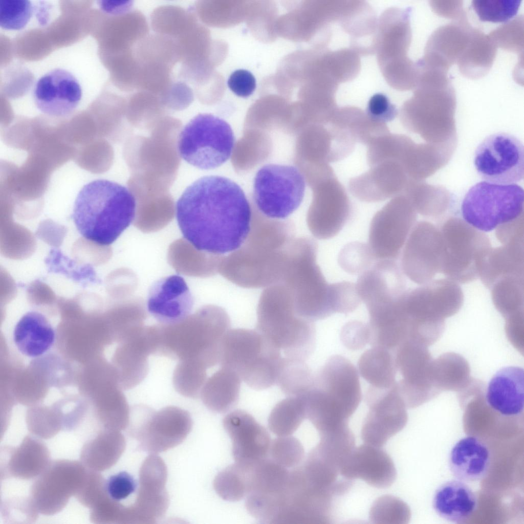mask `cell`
Segmentation results:
<instances>
[{
    "label": "cell",
    "instance_id": "6da1fadb",
    "mask_svg": "<svg viewBox=\"0 0 524 524\" xmlns=\"http://www.w3.org/2000/svg\"><path fill=\"white\" fill-rule=\"evenodd\" d=\"M176 217L184 238L195 248L224 255L246 240L252 212L239 185L225 177L207 176L184 191L177 203Z\"/></svg>",
    "mask_w": 524,
    "mask_h": 524
},
{
    "label": "cell",
    "instance_id": "7a4b0ae2",
    "mask_svg": "<svg viewBox=\"0 0 524 524\" xmlns=\"http://www.w3.org/2000/svg\"><path fill=\"white\" fill-rule=\"evenodd\" d=\"M294 233V226L289 221L263 214L252 216L246 240L238 249L224 256L219 273L245 288H266L278 282Z\"/></svg>",
    "mask_w": 524,
    "mask_h": 524
},
{
    "label": "cell",
    "instance_id": "3957f363",
    "mask_svg": "<svg viewBox=\"0 0 524 524\" xmlns=\"http://www.w3.org/2000/svg\"><path fill=\"white\" fill-rule=\"evenodd\" d=\"M136 209L135 197L128 189L114 181L97 179L78 192L72 217L83 237L107 246L134 221Z\"/></svg>",
    "mask_w": 524,
    "mask_h": 524
},
{
    "label": "cell",
    "instance_id": "277c9868",
    "mask_svg": "<svg viewBox=\"0 0 524 524\" xmlns=\"http://www.w3.org/2000/svg\"><path fill=\"white\" fill-rule=\"evenodd\" d=\"M230 326L224 309L203 306L178 323L155 325V355L178 360L192 359L210 368L220 362L223 341Z\"/></svg>",
    "mask_w": 524,
    "mask_h": 524
},
{
    "label": "cell",
    "instance_id": "5b68a950",
    "mask_svg": "<svg viewBox=\"0 0 524 524\" xmlns=\"http://www.w3.org/2000/svg\"><path fill=\"white\" fill-rule=\"evenodd\" d=\"M317 250L312 238H294L288 247L278 281L291 294L297 314L314 322L338 311L339 282L326 281L317 263Z\"/></svg>",
    "mask_w": 524,
    "mask_h": 524
},
{
    "label": "cell",
    "instance_id": "8992f818",
    "mask_svg": "<svg viewBox=\"0 0 524 524\" xmlns=\"http://www.w3.org/2000/svg\"><path fill=\"white\" fill-rule=\"evenodd\" d=\"M257 330L283 352L285 358L305 361L316 343L314 321L298 316L288 288L278 281L261 293L257 308Z\"/></svg>",
    "mask_w": 524,
    "mask_h": 524
},
{
    "label": "cell",
    "instance_id": "52a82bcc",
    "mask_svg": "<svg viewBox=\"0 0 524 524\" xmlns=\"http://www.w3.org/2000/svg\"><path fill=\"white\" fill-rule=\"evenodd\" d=\"M181 126L179 120L166 116L149 130L148 137L135 136L127 141L124 154L130 179L146 187L169 189L180 163L177 143Z\"/></svg>",
    "mask_w": 524,
    "mask_h": 524
},
{
    "label": "cell",
    "instance_id": "ba28073f",
    "mask_svg": "<svg viewBox=\"0 0 524 524\" xmlns=\"http://www.w3.org/2000/svg\"><path fill=\"white\" fill-rule=\"evenodd\" d=\"M361 399L358 370L347 358L337 355L330 357L314 375L309 403L320 422L329 425L348 422Z\"/></svg>",
    "mask_w": 524,
    "mask_h": 524
},
{
    "label": "cell",
    "instance_id": "9c48e42d",
    "mask_svg": "<svg viewBox=\"0 0 524 524\" xmlns=\"http://www.w3.org/2000/svg\"><path fill=\"white\" fill-rule=\"evenodd\" d=\"M282 360L281 351L257 330L234 329L224 337L219 363L260 390L276 383Z\"/></svg>",
    "mask_w": 524,
    "mask_h": 524
},
{
    "label": "cell",
    "instance_id": "30bf717a",
    "mask_svg": "<svg viewBox=\"0 0 524 524\" xmlns=\"http://www.w3.org/2000/svg\"><path fill=\"white\" fill-rule=\"evenodd\" d=\"M178 150L190 165L201 169H212L230 157L235 137L230 124L222 118L201 113L191 119L180 133Z\"/></svg>",
    "mask_w": 524,
    "mask_h": 524
},
{
    "label": "cell",
    "instance_id": "8fae6325",
    "mask_svg": "<svg viewBox=\"0 0 524 524\" xmlns=\"http://www.w3.org/2000/svg\"><path fill=\"white\" fill-rule=\"evenodd\" d=\"M523 202V189L519 185L483 181L468 190L461 212L469 225L487 232L518 219L522 213Z\"/></svg>",
    "mask_w": 524,
    "mask_h": 524
},
{
    "label": "cell",
    "instance_id": "7c38bea8",
    "mask_svg": "<svg viewBox=\"0 0 524 524\" xmlns=\"http://www.w3.org/2000/svg\"><path fill=\"white\" fill-rule=\"evenodd\" d=\"M192 426L189 412L181 408L168 406L155 411L142 405L132 410L127 428L141 450L157 454L182 443Z\"/></svg>",
    "mask_w": 524,
    "mask_h": 524
},
{
    "label": "cell",
    "instance_id": "4fadbf2b",
    "mask_svg": "<svg viewBox=\"0 0 524 524\" xmlns=\"http://www.w3.org/2000/svg\"><path fill=\"white\" fill-rule=\"evenodd\" d=\"M305 182L295 166L267 164L256 172L253 196L259 211L272 219L285 220L300 205Z\"/></svg>",
    "mask_w": 524,
    "mask_h": 524
},
{
    "label": "cell",
    "instance_id": "5bb4252c",
    "mask_svg": "<svg viewBox=\"0 0 524 524\" xmlns=\"http://www.w3.org/2000/svg\"><path fill=\"white\" fill-rule=\"evenodd\" d=\"M334 490L312 486L298 467L290 471L288 483L280 495L275 524H322L331 520Z\"/></svg>",
    "mask_w": 524,
    "mask_h": 524
},
{
    "label": "cell",
    "instance_id": "9a60e30c",
    "mask_svg": "<svg viewBox=\"0 0 524 524\" xmlns=\"http://www.w3.org/2000/svg\"><path fill=\"white\" fill-rule=\"evenodd\" d=\"M473 164L484 181L497 184H516L524 177L523 144L509 133L491 134L477 146Z\"/></svg>",
    "mask_w": 524,
    "mask_h": 524
},
{
    "label": "cell",
    "instance_id": "2e32d148",
    "mask_svg": "<svg viewBox=\"0 0 524 524\" xmlns=\"http://www.w3.org/2000/svg\"><path fill=\"white\" fill-rule=\"evenodd\" d=\"M88 469L81 462L51 461L31 486L30 497L38 512L51 516L60 512L82 487Z\"/></svg>",
    "mask_w": 524,
    "mask_h": 524
},
{
    "label": "cell",
    "instance_id": "e0dca14e",
    "mask_svg": "<svg viewBox=\"0 0 524 524\" xmlns=\"http://www.w3.org/2000/svg\"><path fill=\"white\" fill-rule=\"evenodd\" d=\"M414 218L403 195L393 198L376 213L370 224L368 245L376 259H397Z\"/></svg>",
    "mask_w": 524,
    "mask_h": 524
},
{
    "label": "cell",
    "instance_id": "ac0fdd59",
    "mask_svg": "<svg viewBox=\"0 0 524 524\" xmlns=\"http://www.w3.org/2000/svg\"><path fill=\"white\" fill-rule=\"evenodd\" d=\"M368 411L361 435L364 443L382 447L406 426V406L395 385L386 389L368 386L365 394Z\"/></svg>",
    "mask_w": 524,
    "mask_h": 524
},
{
    "label": "cell",
    "instance_id": "d6986e66",
    "mask_svg": "<svg viewBox=\"0 0 524 524\" xmlns=\"http://www.w3.org/2000/svg\"><path fill=\"white\" fill-rule=\"evenodd\" d=\"M166 465L161 457L150 454L140 471L139 488L134 504L127 507L129 524H152L165 514L169 504L165 485Z\"/></svg>",
    "mask_w": 524,
    "mask_h": 524
},
{
    "label": "cell",
    "instance_id": "ffe728a7",
    "mask_svg": "<svg viewBox=\"0 0 524 524\" xmlns=\"http://www.w3.org/2000/svg\"><path fill=\"white\" fill-rule=\"evenodd\" d=\"M352 213V205L343 185L335 177L316 185L307 222L313 235L327 239L337 235Z\"/></svg>",
    "mask_w": 524,
    "mask_h": 524
},
{
    "label": "cell",
    "instance_id": "44dd1931",
    "mask_svg": "<svg viewBox=\"0 0 524 524\" xmlns=\"http://www.w3.org/2000/svg\"><path fill=\"white\" fill-rule=\"evenodd\" d=\"M82 89L76 77L60 68L52 70L39 78L34 85L33 97L37 108L53 117L72 114L82 97Z\"/></svg>",
    "mask_w": 524,
    "mask_h": 524
},
{
    "label": "cell",
    "instance_id": "7402d4cb",
    "mask_svg": "<svg viewBox=\"0 0 524 524\" xmlns=\"http://www.w3.org/2000/svg\"><path fill=\"white\" fill-rule=\"evenodd\" d=\"M223 425L231 440L236 463L249 465L267 457L269 434L250 414L243 410L232 411L224 417Z\"/></svg>",
    "mask_w": 524,
    "mask_h": 524
},
{
    "label": "cell",
    "instance_id": "603a6c76",
    "mask_svg": "<svg viewBox=\"0 0 524 524\" xmlns=\"http://www.w3.org/2000/svg\"><path fill=\"white\" fill-rule=\"evenodd\" d=\"M340 474L347 479H361L378 489L390 487L397 476L389 454L381 447L365 443L353 449L342 465Z\"/></svg>",
    "mask_w": 524,
    "mask_h": 524
},
{
    "label": "cell",
    "instance_id": "cb8c5ba5",
    "mask_svg": "<svg viewBox=\"0 0 524 524\" xmlns=\"http://www.w3.org/2000/svg\"><path fill=\"white\" fill-rule=\"evenodd\" d=\"M193 297L185 281L178 275L157 281L149 292L147 308L160 323L172 324L190 315Z\"/></svg>",
    "mask_w": 524,
    "mask_h": 524
},
{
    "label": "cell",
    "instance_id": "d4e9b609",
    "mask_svg": "<svg viewBox=\"0 0 524 524\" xmlns=\"http://www.w3.org/2000/svg\"><path fill=\"white\" fill-rule=\"evenodd\" d=\"M406 181L402 165L389 160L374 165L365 173L352 178L348 188L360 201L377 202L401 195Z\"/></svg>",
    "mask_w": 524,
    "mask_h": 524
},
{
    "label": "cell",
    "instance_id": "484cf974",
    "mask_svg": "<svg viewBox=\"0 0 524 524\" xmlns=\"http://www.w3.org/2000/svg\"><path fill=\"white\" fill-rule=\"evenodd\" d=\"M355 285L366 307L396 299L406 291L402 270L395 259L376 260Z\"/></svg>",
    "mask_w": 524,
    "mask_h": 524
},
{
    "label": "cell",
    "instance_id": "4316f807",
    "mask_svg": "<svg viewBox=\"0 0 524 524\" xmlns=\"http://www.w3.org/2000/svg\"><path fill=\"white\" fill-rule=\"evenodd\" d=\"M473 29L468 21L439 27L428 39L421 61L429 68L448 73L468 45Z\"/></svg>",
    "mask_w": 524,
    "mask_h": 524
},
{
    "label": "cell",
    "instance_id": "83f0119b",
    "mask_svg": "<svg viewBox=\"0 0 524 524\" xmlns=\"http://www.w3.org/2000/svg\"><path fill=\"white\" fill-rule=\"evenodd\" d=\"M154 354V340L149 326H143L121 341L115 360L122 389H132L143 381L148 373V356Z\"/></svg>",
    "mask_w": 524,
    "mask_h": 524
},
{
    "label": "cell",
    "instance_id": "f1b7e54d",
    "mask_svg": "<svg viewBox=\"0 0 524 524\" xmlns=\"http://www.w3.org/2000/svg\"><path fill=\"white\" fill-rule=\"evenodd\" d=\"M1 478L37 477L51 462L50 451L38 438L26 435L17 447L1 448Z\"/></svg>",
    "mask_w": 524,
    "mask_h": 524
},
{
    "label": "cell",
    "instance_id": "f546056e",
    "mask_svg": "<svg viewBox=\"0 0 524 524\" xmlns=\"http://www.w3.org/2000/svg\"><path fill=\"white\" fill-rule=\"evenodd\" d=\"M486 401L494 411L506 417L523 413L524 373L521 367L509 366L498 370L490 380Z\"/></svg>",
    "mask_w": 524,
    "mask_h": 524
},
{
    "label": "cell",
    "instance_id": "4dcf8cb0",
    "mask_svg": "<svg viewBox=\"0 0 524 524\" xmlns=\"http://www.w3.org/2000/svg\"><path fill=\"white\" fill-rule=\"evenodd\" d=\"M450 470L458 480L478 481L489 471L491 453L488 445L477 436L470 435L458 441L453 447L448 461Z\"/></svg>",
    "mask_w": 524,
    "mask_h": 524
},
{
    "label": "cell",
    "instance_id": "1f68e13d",
    "mask_svg": "<svg viewBox=\"0 0 524 524\" xmlns=\"http://www.w3.org/2000/svg\"><path fill=\"white\" fill-rule=\"evenodd\" d=\"M13 341L17 351L30 358L42 356L50 350L56 340V332L41 313L31 311L23 315L15 325Z\"/></svg>",
    "mask_w": 524,
    "mask_h": 524
},
{
    "label": "cell",
    "instance_id": "d6a6232c",
    "mask_svg": "<svg viewBox=\"0 0 524 524\" xmlns=\"http://www.w3.org/2000/svg\"><path fill=\"white\" fill-rule=\"evenodd\" d=\"M477 498L465 482L451 480L442 484L435 490L432 507L443 519L455 523H463L475 512Z\"/></svg>",
    "mask_w": 524,
    "mask_h": 524
},
{
    "label": "cell",
    "instance_id": "836d02e7",
    "mask_svg": "<svg viewBox=\"0 0 524 524\" xmlns=\"http://www.w3.org/2000/svg\"><path fill=\"white\" fill-rule=\"evenodd\" d=\"M126 447V440L120 431L100 429L83 445L80 460L85 468L101 472L116 464Z\"/></svg>",
    "mask_w": 524,
    "mask_h": 524
},
{
    "label": "cell",
    "instance_id": "e575fe53",
    "mask_svg": "<svg viewBox=\"0 0 524 524\" xmlns=\"http://www.w3.org/2000/svg\"><path fill=\"white\" fill-rule=\"evenodd\" d=\"M224 256L199 250L186 239H180L169 247L168 260L179 273L188 276L208 277L219 273Z\"/></svg>",
    "mask_w": 524,
    "mask_h": 524
},
{
    "label": "cell",
    "instance_id": "d590c367",
    "mask_svg": "<svg viewBox=\"0 0 524 524\" xmlns=\"http://www.w3.org/2000/svg\"><path fill=\"white\" fill-rule=\"evenodd\" d=\"M241 379L233 370L221 368L207 379L200 397L204 404L210 410L224 413L231 409L237 403Z\"/></svg>",
    "mask_w": 524,
    "mask_h": 524
},
{
    "label": "cell",
    "instance_id": "8d00e7d4",
    "mask_svg": "<svg viewBox=\"0 0 524 524\" xmlns=\"http://www.w3.org/2000/svg\"><path fill=\"white\" fill-rule=\"evenodd\" d=\"M497 48L489 37L474 28L471 39L456 63L461 73L471 79H478L490 70Z\"/></svg>",
    "mask_w": 524,
    "mask_h": 524
},
{
    "label": "cell",
    "instance_id": "74e56055",
    "mask_svg": "<svg viewBox=\"0 0 524 524\" xmlns=\"http://www.w3.org/2000/svg\"><path fill=\"white\" fill-rule=\"evenodd\" d=\"M358 372L369 386L380 389H389L396 383L398 372L395 352L372 347L365 351L358 362Z\"/></svg>",
    "mask_w": 524,
    "mask_h": 524
},
{
    "label": "cell",
    "instance_id": "f35d334b",
    "mask_svg": "<svg viewBox=\"0 0 524 524\" xmlns=\"http://www.w3.org/2000/svg\"><path fill=\"white\" fill-rule=\"evenodd\" d=\"M134 225L145 232L156 231L168 224L174 214L173 199L170 194L135 198Z\"/></svg>",
    "mask_w": 524,
    "mask_h": 524
},
{
    "label": "cell",
    "instance_id": "ab89813d",
    "mask_svg": "<svg viewBox=\"0 0 524 524\" xmlns=\"http://www.w3.org/2000/svg\"><path fill=\"white\" fill-rule=\"evenodd\" d=\"M290 471L267 457L251 464L249 470V493L277 495L284 490Z\"/></svg>",
    "mask_w": 524,
    "mask_h": 524
},
{
    "label": "cell",
    "instance_id": "60d3db41",
    "mask_svg": "<svg viewBox=\"0 0 524 524\" xmlns=\"http://www.w3.org/2000/svg\"><path fill=\"white\" fill-rule=\"evenodd\" d=\"M306 392L289 396L273 408L268 418V426L276 435H292L306 418Z\"/></svg>",
    "mask_w": 524,
    "mask_h": 524
},
{
    "label": "cell",
    "instance_id": "b9f144b4",
    "mask_svg": "<svg viewBox=\"0 0 524 524\" xmlns=\"http://www.w3.org/2000/svg\"><path fill=\"white\" fill-rule=\"evenodd\" d=\"M167 112L159 96L149 92L140 91L127 100V120L139 128L150 130Z\"/></svg>",
    "mask_w": 524,
    "mask_h": 524
},
{
    "label": "cell",
    "instance_id": "7bdbcfd3",
    "mask_svg": "<svg viewBox=\"0 0 524 524\" xmlns=\"http://www.w3.org/2000/svg\"><path fill=\"white\" fill-rule=\"evenodd\" d=\"M249 466L235 462L220 471L213 483L217 495L229 501H237L247 496L249 493Z\"/></svg>",
    "mask_w": 524,
    "mask_h": 524
},
{
    "label": "cell",
    "instance_id": "ee69618b",
    "mask_svg": "<svg viewBox=\"0 0 524 524\" xmlns=\"http://www.w3.org/2000/svg\"><path fill=\"white\" fill-rule=\"evenodd\" d=\"M314 375L305 361L283 358L276 383L286 395L304 394L312 386Z\"/></svg>",
    "mask_w": 524,
    "mask_h": 524
},
{
    "label": "cell",
    "instance_id": "f6af8a7d",
    "mask_svg": "<svg viewBox=\"0 0 524 524\" xmlns=\"http://www.w3.org/2000/svg\"><path fill=\"white\" fill-rule=\"evenodd\" d=\"M207 369L194 360H179L172 376L174 389L185 397L197 399L207 380Z\"/></svg>",
    "mask_w": 524,
    "mask_h": 524
},
{
    "label": "cell",
    "instance_id": "bcb514c9",
    "mask_svg": "<svg viewBox=\"0 0 524 524\" xmlns=\"http://www.w3.org/2000/svg\"><path fill=\"white\" fill-rule=\"evenodd\" d=\"M410 511L407 505L399 497L383 495L373 503L369 520L374 524H405L408 522Z\"/></svg>",
    "mask_w": 524,
    "mask_h": 524
},
{
    "label": "cell",
    "instance_id": "7dc6e473",
    "mask_svg": "<svg viewBox=\"0 0 524 524\" xmlns=\"http://www.w3.org/2000/svg\"><path fill=\"white\" fill-rule=\"evenodd\" d=\"M409 145V139L403 135L389 133L381 136L367 146V163L370 167L385 161L399 163Z\"/></svg>",
    "mask_w": 524,
    "mask_h": 524
},
{
    "label": "cell",
    "instance_id": "c3c4849f",
    "mask_svg": "<svg viewBox=\"0 0 524 524\" xmlns=\"http://www.w3.org/2000/svg\"><path fill=\"white\" fill-rule=\"evenodd\" d=\"M521 0H474L472 7L482 21L507 22L517 13Z\"/></svg>",
    "mask_w": 524,
    "mask_h": 524
},
{
    "label": "cell",
    "instance_id": "681fc988",
    "mask_svg": "<svg viewBox=\"0 0 524 524\" xmlns=\"http://www.w3.org/2000/svg\"><path fill=\"white\" fill-rule=\"evenodd\" d=\"M376 260L368 245L358 242L346 245L341 250L338 258L341 268L352 274H360Z\"/></svg>",
    "mask_w": 524,
    "mask_h": 524
},
{
    "label": "cell",
    "instance_id": "f907efd6",
    "mask_svg": "<svg viewBox=\"0 0 524 524\" xmlns=\"http://www.w3.org/2000/svg\"><path fill=\"white\" fill-rule=\"evenodd\" d=\"M488 36L497 48L523 55V15H518L503 24L492 30Z\"/></svg>",
    "mask_w": 524,
    "mask_h": 524
},
{
    "label": "cell",
    "instance_id": "816d5d0a",
    "mask_svg": "<svg viewBox=\"0 0 524 524\" xmlns=\"http://www.w3.org/2000/svg\"><path fill=\"white\" fill-rule=\"evenodd\" d=\"M269 454L272 460L281 466L295 468L302 462L304 451L301 442L291 435L279 436L271 442Z\"/></svg>",
    "mask_w": 524,
    "mask_h": 524
},
{
    "label": "cell",
    "instance_id": "f5cc1de1",
    "mask_svg": "<svg viewBox=\"0 0 524 524\" xmlns=\"http://www.w3.org/2000/svg\"><path fill=\"white\" fill-rule=\"evenodd\" d=\"M1 513L6 523H33L39 513L30 497H11L1 501Z\"/></svg>",
    "mask_w": 524,
    "mask_h": 524
},
{
    "label": "cell",
    "instance_id": "db71d44e",
    "mask_svg": "<svg viewBox=\"0 0 524 524\" xmlns=\"http://www.w3.org/2000/svg\"><path fill=\"white\" fill-rule=\"evenodd\" d=\"M33 10L30 1L1 0V27L8 30L22 29L30 20Z\"/></svg>",
    "mask_w": 524,
    "mask_h": 524
},
{
    "label": "cell",
    "instance_id": "11a10c76",
    "mask_svg": "<svg viewBox=\"0 0 524 524\" xmlns=\"http://www.w3.org/2000/svg\"><path fill=\"white\" fill-rule=\"evenodd\" d=\"M108 495L103 476L99 472L88 469L85 482L75 497L81 505L91 509Z\"/></svg>",
    "mask_w": 524,
    "mask_h": 524
},
{
    "label": "cell",
    "instance_id": "9f6ffc18",
    "mask_svg": "<svg viewBox=\"0 0 524 524\" xmlns=\"http://www.w3.org/2000/svg\"><path fill=\"white\" fill-rule=\"evenodd\" d=\"M125 509L108 495L91 509L90 519L96 524H124Z\"/></svg>",
    "mask_w": 524,
    "mask_h": 524
},
{
    "label": "cell",
    "instance_id": "6f0895ef",
    "mask_svg": "<svg viewBox=\"0 0 524 524\" xmlns=\"http://www.w3.org/2000/svg\"><path fill=\"white\" fill-rule=\"evenodd\" d=\"M193 93L184 82H173L160 97L161 102L168 111H181L188 107L193 100Z\"/></svg>",
    "mask_w": 524,
    "mask_h": 524
},
{
    "label": "cell",
    "instance_id": "680465c9",
    "mask_svg": "<svg viewBox=\"0 0 524 524\" xmlns=\"http://www.w3.org/2000/svg\"><path fill=\"white\" fill-rule=\"evenodd\" d=\"M26 423L29 432L40 439H51L62 430L59 417L55 415L29 414Z\"/></svg>",
    "mask_w": 524,
    "mask_h": 524
},
{
    "label": "cell",
    "instance_id": "91938a15",
    "mask_svg": "<svg viewBox=\"0 0 524 524\" xmlns=\"http://www.w3.org/2000/svg\"><path fill=\"white\" fill-rule=\"evenodd\" d=\"M367 323L353 320L347 322L342 328L340 338L348 349L356 351L363 348L369 342Z\"/></svg>",
    "mask_w": 524,
    "mask_h": 524
},
{
    "label": "cell",
    "instance_id": "94428289",
    "mask_svg": "<svg viewBox=\"0 0 524 524\" xmlns=\"http://www.w3.org/2000/svg\"><path fill=\"white\" fill-rule=\"evenodd\" d=\"M398 114L396 107L384 94L377 93L369 100L366 115L374 121L384 123L393 120Z\"/></svg>",
    "mask_w": 524,
    "mask_h": 524
},
{
    "label": "cell",
    "instance_id": "6125c7cd",
    "mask_svg": "<svg viewBox=\"0 0 524 524\" xmlns=\"http://www.w3.org/2000/svg\"><path fill=\"white\" fill-rule=\"evenodd\" d=\"M136 487L135 479L125 471L112 475L106 481V488L109 496L118 501L129 496L135 491Z\"/></svg>",
    "mask_w": 524,
    "mask_h": 524
},
{
    "label": "cell",
    "instance_id": "be15d7a7",
    "mask_svg": "<svg viewBox=\"0 0 524 524\" xmlns=\"http://www.w3.org/2000/svg\"><path fill=\"white\" fill-rule=\"evenodd\" d=\"M230 90L236 96L247 98L254 92L256 81L253 74L245 69H238L233 71L227 80Z\"/></svg>",
    "mask_w": 524,
    "mask_h": 524
},
{
    "label": "cell",
    "instance_id": "e7e4bbea",
    "mask_svg": "<svg viewBox=\"0 0 524 524\" xmlns=\"http://www.w3.org/2000/svg\"><path fill=\"white\" fill-rule=\"evenodd\" d=\"M462 1H430V6L437 15L452 19L455 21H468Z\"/></svg>",
    "mask_w": 524,
    "mask_h": 524
},
{
    "label": "cell",
    "instance_id": "03108f58",
    "mask_svg": "<svg viewBox=\"0 0 524 524\" xmlns=\"http://www.w3.org/2000/svg\"><path fill=\"white\" fill-rule=\"evenodd\" d=\"M98 5L105 13L118 16L126 14L132 11L133 2L104 0L99 1Z\"/></svg>",
    "mask_w": 524,
    "mask_h": 524
}]
</instances>
